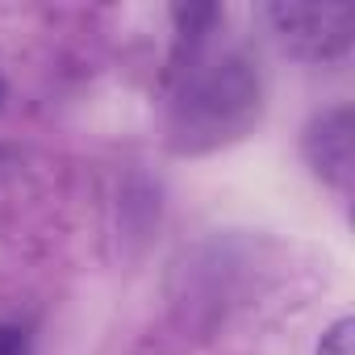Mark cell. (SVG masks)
Masks as SVG:
<instances>
[{
  "label": "cell",
  "instance_id": "obj_1",
  "mask_svg": "<svg viewBox=\"0 0 355 355\" xmlns=\"http://www.w3.org/2000/svg\"><path fill=\"white\" fill-rule=\"evenodd\" d=\"M263 121V76L247 51L189 55L167 105V146L175 155H214L243 142Z\"/></svg>",
  "mask_w": 355,
  "mask_h": 355
},
{
  "label": "cell",
  "instance_id": "obj_2",
  "mask_svg": "<svg viewBox=\"0 0 355 355\" xmlns=\"http://www.w3.org/2000/svg\"><path fill=\"white\" fill-rule=\"evenodd\" d=\"M263 21L272 38L305 63H334L351 51L355 9L351 5H268Z\"/></svg>",
  "mask_w": 355,
  "mask_h": 355
},
{
  "label": "cell",
  "instance_id": "obj_3",
  "mask_svg": "<svg viewBox=\"0 0 355 355\" xmlns=\"http://www.w3.org/2000/svg\"><path fill=\"white\" fill-rule=\"evenodd\" d=\"M301 159L334 193H351L355 180V113L351 105L318 109L301 130Z\"/></svg>",
  "mask_w": 355,
  "mask_h": 355
},
{
  "label": "cell",
  "instance_id": "obj_4",
  "mask_svg": "<svg viewBox=\"0 0 355 355\" xmlns=\"http://www.w3.org/2000/svg\"><path fill=\"white\" fill-rule=\"evenodd\" d=\"M318 355H351V318H338V322L326 330Z\"/></svg>",
  "mask_w": 355,
  "mask_h": 355
},
{
  "label": "cell",
  "instance_id": "obj_5",
  "mask_svg": "<svg viewBox=\"0 0 355 355\" xmlns=\"http://www.w3.org/2000/svg\"><path fill=\"white\" fill-rule=\"evenodd\" d=\"M0 355H34V347H30V334H26L21 326L0 322Z\"/></svg>",
  "mask_w": 355,
  "mask_h": 355
},
{
  "label": "cell",
  "instance_id": "obj_6",
  "mask_svg": "<svg viewBox=\"0 0 355 355\" xmlns=\"http://www.w3.org/2000/svg\"><path fill=\"white\" fill-rule=\"evenodd\" d=\"M5 92H9V88H5V76H0V101H5Z\"/></svg>",
  "mask_w": 355,
  "mask_h": 355
}]
</instances>
